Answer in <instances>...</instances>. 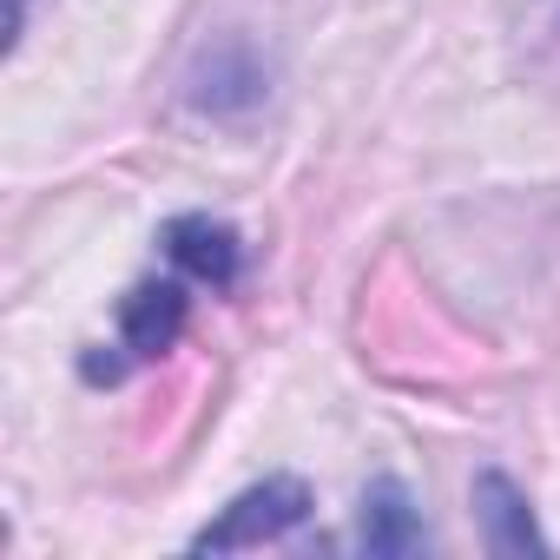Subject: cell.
Instances as JSON below:
<instances>
[{
    "label": "cell",
    "mask_w": 560,
    "mask_h": 560,
    "mask_svg": "<svg viewBox=\"0 0 560 560\" xmlns=\"http://www.w3.org/2000/svg\"><path fill=\"white\" fill-rule=\"evenodd\" d=\"M191 277L172 270V277H145L119 298V337L106 343V357H86V383H119L126 370L139 363H159L178 337H185V317H191Z\"/></svg>",
    "instance_id": "1"
},
{
    "label": "cell",
    "mask_w": 560,
    "mask_h": 560,
    "mask_svg": "<svg viewBox=\"0 0 560 560\" xmlns=\"http://www.w3.org/2000/svg\"><path fill=\"white\" fill-rule=\"evenodd\" d=\"M311 521V488L298 475H270L257 488H244L218 521H205L191 534V553H244V547H277L284 534H298Z\"/></svg>",
    "instance_id": "2"
},
{
    "label": "cell",
    "mask_w": 560,
    "mask_h": 560,
    "mask_svg": "<svg viewBox=\"0 0 560 560\" xmlns=\"http://www.w3.org/2000/svg\"><path fill=\"white\" fill-rule=\"evenodd\" d=\"M165 257L191 277V284H211V291H231L237 284V270H244V244L224 218H205V211H185L159 231Z\"/></svg>",
    "instance_id": "3"
},
{
    "label": "cell",
    "mask_w": 560,
    "mask_h": 560,
    "mask_svg": "<svg viewBox=\"0 0 560 560\" xmlns=\"http://www.w3.org/2000/svg\"><path fill=\"white\" fill-rule=\"evenodd\" d=\"M475 521H481V540L488 553H540V527H534V508L527 494L508 481V475H475Z\"/></svg>",
    "instance_id": "4"
},
{
    "label": "cell",
    "mask_w": 560,
    "mask_h": 560,
    "mask_svg": "<svg viewBox=\"0 0 560 560\" xmlns=\"http://www.w3.org/2000/svg\"><path fill=\"white\" fill-rule=\"evenodd\" d=\"M357 547H363V553H422V547H429V527H422V514L409 508V494H402L396 481H376V488L363 494Z\"/></svg>",
    "instance_id": "5"
},
{
    "label": "cell",
    "mask_w": 560,
    "mask_h": 560,
    "mask_svg": "<svg viewBox=\"0 0 560 560\" xmlns=\"http://www.w3.org/2000/svg\"><path fill=\"white\" fill-rule=\"evenodd\" d=\"M27 8H34V0H14V40H21V27H27Z\"/></svg>",
    "instance_id": "6"
}]
</instances>
